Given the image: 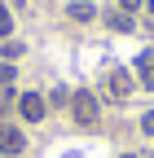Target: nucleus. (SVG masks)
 Wrapping results in <instances>:
<instances>
[{
    "instance_id": "f257e3e1",
    "label": "nucleus",
    "mask_w": 154,
    "mask_h": 158,
    "mask_svg": "<svg viewBox=\"0 0 154 158\" xmlns=\"http://www.w3.org/2000/svg\"><path fill=\"white\" fill-rule=\"evenodd\" d=\"M71 114H75L79 127L97 123V101H92V92H71Z\"/></svg>"
},
{
    "instance_id": "f03ea898",
    "label": "nucleus",
    "mask_w": 154,
    "mask_h": 158,
    "mask_svg": "<svg viewBox=\"0 0 154 158\" xmlns=\"http://www.w3.org/2000/svg\"><path fill=\"white\" fill-rule=\"evenodd\" d=\"M22 149H27V136H22V127H13V123H0V154L18 158Z\"/></svg>"
},
{
    "instance_id": "7ed1b4c3",
    "label": "nucleus",
    "mask_w": 154,
    "mask_h": 158,
    "mask_svg": "<svg viewBox=\"0 0 154 158\" xmlns=\"http://www.w3.org/2000/svg\"><path fill=\"white\" fill-rule=\"evenodd\" d=\"M106 92L114 97V101H128V92H132V75H128L123 66H114V70L106 75Z\"/></svg>"
},
{
    "instance_id": "20e7f679",
    "label": "nucleus",
    "mask_w": 154,
    "mask_h": 158,
    "mask_svg": "<svg viewBox=\"0 0 154 158\" xmlns=\"http://www.w3.org/2000/svg\"><path fill=\"white\" fill-rule=\"evenodd\" d=\"M18 110H22L27 123H40V118H44V97L40 92H22V97H18Z\"/></svg>"
},
{
    "instance_id": "39448f33",
    "label": "nucleus",
    "mask_w": 154,
    "mask_h": 158,
    "mask_svg": "<svg viewBox=\"0 0 154 158\" xmlns=\"http://www.w3.org/2000/svg\"><path fill=\"white\" fill-rule=\"evenodd\" d=\"M106 27L110 31H132V13H106Z\"/></svg>"
},
{
    "instance_id": "423d86ee",
    "label": "nucleus",
    "mask_w": 154,
    "mask_h": 158,
    "mask_svg": "<svg viewBox=\"0 0 154 158\" xmlns=\"http://www.w3.org/2000/svg\"><path fill=\"white\" fill-rule=\"evenodd\" d=\"M66 13L75 18V22H88V18H92V5H88V0H75V5H71Z\"/></svg>"
},
{
    "instance_id": "0eeeda50",
    "label": "nucleus",
    "mask_w": 154,
    "mask_h": 158,
    "mask_svg": "<svg viewBox=\"0 0 154 158\" xmlns=\"http://www.w3.org/2000/svg\"><path fill=\"white\" fill-rule=\"evenodd\" d=\"M141 84H145V88H154V53H145V57H141Z\"/></svg>"
},
{
    "instance_id": "6e6552de",
    "label": "nucleus",
    "mask_w": 154,
    "mask_h": 158,
    "mask_svg": "<svg viewBox=\"0 0 154 158\" xmlns=\"http://www.w3.org/2000/svg\"><path fill=\"white\" fill-rule=\"evenodd\" d=\"M13 31V18H9V5H0V40H9Z\"/></svg>"
},
{
    "instance_id": "1a4fd4ad",
    "label": "nucleus",
    "mask_w": 154,
    "mask_h": 158,
    "mask_svg": "<svg viewBox=\"0 0 154 158\" xmlns=\"http://www.w3.org/2000/svg\"><path fill=\"white\" fill-rule=\"evenodd\" d=\"M49 101H53V106H71V92H66V88H53Z\"/></svg>"
},
{
    "instance_id": "9d476101",
    "label": "nucleus",
    "mask_w": 154,
    "mask_h": 158,
    "mask_svg": "<svg viewBox=\"0 0 154 158\" xmlns=\"http://www.w3.org/2000/svg\"><path fill=\"white\" fill-rule=\"evenodd\" d=\"M141 132H145V136H154V110H145V114H141Z\"/></svg>"
},
{
    "instance_id": "9b49d317",
    "label": "nucleus",
    "mask_w": 154,
    "mask_h": 158,
    "mask_svg": "<svg viewBox=\"0 0 154 158\" xmlns=\"http://www.w3.org/2000/svg\"><path fill=\"white\" fill-rule=\"evenodd\" d=\"M9 79H13V66H0V88L9 84Z\"/></svg>"
},
{
    "instance_id": "f8f14e48",
    "label": "nucleus",
    "mask_w": 154,
    "mask_h": 158,
    "mask_svg": "<svg viewBox=\"0 0 154 158\" xmlns=\"http://www.w3.org/2000/svg\"><path fill=\"white\" fill-rule=\"evenodd\" d=\"M119 9H123V13H132V9H141V0H119Z\"/></svg>"
},
{
    "instance_id": "ddd939ff",
    "label": "nucleus",
    "mask_w": 154,
    "mask_h": 158,
    "mask_svg": "<svg viewBox=\"0 0 154 158\" xmlns=\"http://www.w3.org/2000/svg\"><path fill=\"white\" fill-rule=\"evenodd\" d=\"M5 110H9V97H0V114H5Z\"/></svg>"
},
{
    "instance_id": "4468645a",
    "label": "nucleus",
    "mask_w": 154,
    "mask_h": 158,
    "mask_svg": "<svg viewBox=\"0 0 154 158\" xmlns=\"http://www.w3.org/2000/svg\"><path fill=\"white\" fill-rule=\"evenodd\" d=\"M150 13H154V0H150Z\"/></svg>"
},
{
    "instance_id": "2eb2a0df",
    "label": "nucleus",
    "mask_w": 154,
    "mask_h": 158,
    "mask_svg": "<svg viewBox=\"0 0 154 158\" xmlns=\"http://www.w3.org/2000/svg\"><path fill=\"white\" fill-rule=\"evenodd\" d=\"M128 158H132V154H128Z\"/></svg>"
}]
</instances>
